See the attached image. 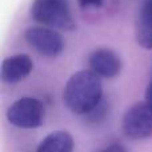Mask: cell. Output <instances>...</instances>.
Returning <instances> with one entry per match:
<instances>
[{
	"mask_svg": "<svg viewBox=\"0 0 152 152\" xmlns=\"http://www.w3.org/2000/svg\"><path fill=\"white\" fill-rule=\"evenodd\" d=\"M102 77L91 69L75 72L68 79L63 92L67 108L76 115H88L102 103Z\"/></svg>",
	"mask_w": 152,
	"mask_h": 152,
	"instance_id": "1",
	"label": "cell"
},
{
	"mask_svg": "<svg viewBox=\"0 0 152 152\" xmlns=\"http://www.w3.org/2000/svg\"><path fill=\"white\" fill-rule=\"evenodd\" d=\"M31 16L35 21L50 28L72 31L76 27L67 0H35Z\"/></svg>",
	"mask_w": 152,
	"mask_h": 152,
	"instance_id": "2",
	"label": "cell"
},
{
	"mask_svg": "<svg viewBox=\"0 0 152 152\" xmlns=\"http://www.w3.org/2000/svg\"><path fill=\"white\" fill-rule=\"evenodd\" d=\"M7 119L18 128H37L44 123L45 107L35 97H21L8 108Z\"/></svg>",
	"mask_w": 152,
	"mask_h": 152,
	"instance_id": "3",
	"label": "cell"
},
{
	"mask_svg": "<svg viewBox=\"0 0 152 152\" xmlns=\"http://www.w3.org/2000/svg\"><path fill=\"white\" fill-rule=\"evenodd\" d=\"M123 131L134 140L152 136V107L147 102H140L127 110L123 118Z\"/></svg>",
	"mask_w": 152,
	"mask_h": 152,
	"instance_id": "4",
	"label": "cell"
},
{
	"mask_svg": "<svg viewBox=\"0 0 152 152\" xmlns=\"http://www.w3.org/2000/svg\"><path fill=\"white\" fill-rule=\"evenodd\" d=\"M26 39L40 55L47 58H56L64 50V40L61 35L50 27H29L26 31Z\"/></svg>",
	"mask_w": 152,
	"mask_h": 152,
	"instance_id": "5",
	"label": "cell"
},
{
	"mask_svg": "<svg viewBox=\"0 0 152 152\" xmlns=\"http://www.w3.org/2000/svg\"><path fill=\"white\" fill-rule=\"evenodd\" d=\"M34 69V61L28 55H13L4 59L0 68V79L3 83L16 84L24 80Z\"/></svg>",
	"mask_w": 152,
	"mask_h": 152,
	"instance_id": "6",
	"label": "cell"
},
{
	"mask_svg": "<svg viewBox=\"0 0 152 152\" xmlns=\"http://www.w3.org/2000/svg\"><path fill=\"white\" fill-rule=\"evenodd\" d=\"M89 68L100 77L112 79L121 71V60L113 51L107 48H99L89 56Z\"/></svg>",
	"mask_w": 152,
	"mask_h": 152,
	"instance_id": "7",
	"label": "cell"
},
{
	"mask_svg": "<svg viewBox=\"0 0 152 152\" xmlns=\"http://www.w3.org/2000/svg\"><path fill=\"white\" fill-rule=\"evenodd\" d=\"M135 37L144 50H152V0H144L135 21Z\"/></svg>",
	"mask_w": 152,
	"mask_h": 152,
	"instance_id": "8",
	"label": "cell"
},
{
	"mask_svg": "<svg viewBox=\"0 0 152 152\" xmlns=\"http://www.w3.org/2000/svg\"><path fill=\"white\" fill-rule=\"evenodd\" d=\"M74 145V137L69 132L55 131L40 142L36 152H72Z\"/></svg>",
	"mask_w": 152,
	"mask_h": 152,
	"instance_id": "9",
	"label": "cell"
},
{
	"mask_svg": "<svg viewBox=\"0 0 152 152\" xmlns=\"http://www.w3.org/2000/svg\"><path fill=\"white\" fill-rule=\"evenodd\" d=\"M107 112H108V107L103 103V100H102V103L86 116L89 121H92V123H97V121H102L103 119L107 116Z\"/></svg>",
	"mask_w": 152,
	"mask_h": 152,
	"instance_id": "10",
	"label": "cell"
},
{
	"mask_svg": "<svg viewBox=\"0 0 152 152\" xmlns=\"http://www.w3.org/2000/svg\"><path fill=\"white\" fill-rule=\"evenodd\" d=\"M104 0H77L79 5H80L83 10L87 8H100L103 5Z\"/></svg>",
	"mask_w": 152,
	"mask_h": 152,
	"instance_id": "11",
	"label": "cell"
},
{
	"mask_svg": "<svg viewBox=\"0 0 152 152\" xmlns=\"http://www.w3.org/2000/svg\"><path fill=\"white\" fill-rule=\"evenodd\" d=\"M99 152H127V150L120 144H112V145H108V147L103 148Z\"/></svg>",
	"mask_w": 152,
	"mask_h": 152,
	"instance_id": "12",
	"label": "cell"
},
{
	"mask_svg": "<svg viewBox=\"0 0 152 152\" xmlns=\"http://www.w3.org/2000/svg\"><path fill=\"white\" fill-rule=\"evenodd\" d=\"M145 102L152 107V79H151L150 84H148L147 89H145Z\"/></svg>",
	"mask_w": 152,
	"mask_h": 152,
	"instance_id": "13",
	"label": "cell"
}]
</instances>
